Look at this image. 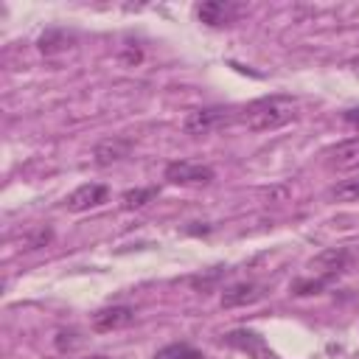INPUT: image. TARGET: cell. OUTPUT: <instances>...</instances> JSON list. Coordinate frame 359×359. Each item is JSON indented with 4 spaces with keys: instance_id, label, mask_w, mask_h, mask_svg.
I'll use <instances>...</instances> for the list:
<instances>
[{
    "instance_id": "6da1fadb",
    "label": "cell",
    "mask_w": 359,
    "mask_h": 359,
    "mask_svg": "<svg viewBox=\"0 0 359 359\" xmlns=\"http://www.w3.org/2000/svg\"><path fill=\"white\" fill-rule=\"evenodd\" d=\"M294 115H297V101L294 98L266 95V98H258V101L247 104L238 121L250 132H272V129H280L283 123H289Z\"/></svg>"
},
{
    "instance_id": "7a4b0ae2",
    "label": "cell",
    "mask_w": 359,
    "mask_h": 359,
    "mask_svg": "<svg viewBox=\"0 0 359 359\" xmlns=\"http://www.w3.org/2000/svg\"><path fill=\"white\" fill-rule=\"evenodd\" d=\"M213 168L202 163H188V160H174L165 165V180L171 185H208L213 182Z\"/></svg>"
},
{
    "instance_id": "ac0fdd59",
    "label": "cell",
    "mask_w": 359,
    "mask_h": 359,
    "mask_svg": "<svg viewBox=\"0 0 359 359\" xmlns=\"http://www.w3.org/2000/svg\"><path fill=\"white\" fill-rule=\"evenodd\" d=\"M53 342H56V348H59L62 353H67V351H73V348H76V345H79L81 339H79V331H73V328H67V331H59Z\"/></svg>"
},
{
    "instance_id": "5bb4252c",
    "label": "cell",
    "mask_w": 359,
    "mask_h": 359,
    "mask_svg": "<svg viewBox=\"0 0 359 359\" xmlns=\"http://www.w3.org/2000/svg\"><path fill=\"white\" fill-rule=\"evenodd\" d=\"M154 359H205L196 348L185 345V342H177V345H165L154 353Z\"/></svg>"
},
{
    "instance_id": "8992f818",
    "label": "cell",
    "mask_w": 359,
    "mask_h": 359,
    "mask_svg": "<svg viewBox=\"0 0 359 359\" xmlns=\"http://www.w3.org/2000/svg\"><path fill=\"white\" fill-rule=\"evenodd\" d=\"M129 151H132V140L129 137H121V135H112V137H104V140L95 143L93 160H95V165L107 168V165L121 163L123 157H129Z\"/></svg>"
},
{
    "instance_id": "5b68a950",
    "label": "cell",
    "mask_w": 359,
    "mask_h": 359,
    "mask_svg": "<svg viewBox=\"0 0 359 359\" xmlns=\"http://www.w3.org/2000/svg\"><path fill=\"white\" fill-rule=\"evenodd\" d=\"M132 320H135V311L129 306H107V309H98L90 317V325L98 334H112V331H121V328L132 325Z\"/></svg>"
},
{
    "instance_id": "ba28073f",
    "label": "cell",
    "mask_w": 359,
    "mask_h": 359,
    "mask_svg": "<svg viewBox=\"0 0 359 359\" xmlns=\"http://www.w3.org/2000/svg\"><path fill=\"white\" fill-rule=\"evenodd\" d=\"M348 261H351V252H348L345 247H331V250H323L320 255H314L309 266H311L320 278L334 280V278L348 266Z\"/></svg>"
},
{
    "instance_id": "277c9868",
    "label": "cell",
    "mask_w": 359,
    "mask_h": 359,
    "mask_svg": "<svg viewBox=\"0 0 359 359\" xmlns=\"http://www.w3.org/2000/svg\"><path fill=\"white\" fill-rule=\"evenodd\" d=\"M325 165L331 171H359V137L334 143L331 149H325Z\"/></svg>"
},
{
    "instance_id": "9c48e42d",
    "label": "cell",
    "mask_w": 359,
    "mask_h": 359,
    "mask_svg": "<svg viewBox=\"0 0 359 359\" xmlns=\"http://www.w3.org/2000/svg\"><path fill=\"white\" fill-rule=\"evenodd\" d=\"M261 297H264V289L255 280H238V283H230L222 292V306L224 309H238V306H250Z\"/></svg>"
},
{
    "instance_id": "ffe728a7",
    "label": "cell",
    "mask_w": 359,
    "mask_h": 359,
    "mask_svg": "<svg viewBox=\"0 0 359 359\" xmlns=\"http://www.w3.org/2000/svg\"><path fill=\"white\" fill-rule=\"evenodd\" d=\"M351 67H353V70H359V59H353V62H351Z\"/></svg>"
},
{
    "instance_id": "d6986e66",
    "label": "cell",
    "mask_w": 359,
    "mask_h": 359,
    "mask_svg": "<svg viewBox=\"0 0 359 359\" xmlns=\"http://www.w3.org/2000/svg\"><path fill=\"white\" fill-rule=\"evenodd\" d=\"M345 121L356 123V121H359V109H348V112H345Z\"/></svg>"
},
{
    "instance_id": "9a60e30c",
    "label": "cell",
    "mask_w": 359,
    "mask_h": 359,
    "mask_svg": "<svg viewBox=\"0 0 359 359\" xmlns=\"http://www.w3.org/2000/svg\"><path fill=\"white\" fill-rule=\"evenodd\" d=\"M328 283H331L328 278H297V280L292 283V292L300 294V297H303V294H320Z\"/></svg>"
},
{
    "instance_id": "7c38bea8",
    "label": "cell",
    "mask_w": 359,
    "mask_h": 359,
    "mask_svg": "<svg viewBox=\"0 0 359 359\" xmlns=\"http://www.w3.org/2000/svg\"><path fill=\"white\" fill-rule=\"evenodd\" d=\"M328 199H337V202H356V199H359V177L339 180L337 185H331V188H328Z\"/></svg>"
},
{
    "instance_id": "2e32d148",
    "label": "cell",
    "mask_w": 359,
    "mask_h": 359,
    "mask_svg": "<svg viewBox=\"0 0 359 359\" xmlns=\"http://www.w3.org/2000/svg\"><path fill=\"white\" fill-rule=\"evenodd\" d=\"M227 269H222V266H216L213 272H208V275H196V278H191V286L196 289V292H208V289H213L219 280H222V275H224Z\"/></svg>"
},
{
    "instance_id": "4fadbf2b",
    "label": "cell",
    "mask_w": 359,
    "mask_h": 359,
    "mask_svg": "<svg viewBox=\"0 0 359 359\" xmlns=\"http://www.w3.org/2000/svg\"><path fill=\"white\" fill-rule=\"evenodd\" d=\"M154 196H157V188H129L121 196V208L123 210H135V208H143L146 202H151Z\"/></svg>"
},
{
    "instance_id": "30bf717a",
    "label": "cell",
    "mask_w": 359,
    "mask_h": 359,
    "mask_svg": "<svg viewBox=\"0 0 359 359\" xmlns=\"http://www.w3.org/2000/svg\"><path fill=\"white\" fill-rule=\"evenodd\" d=\"M238 14V8L233 6V3H222V0H208V3H202L199 8H196V17H199V22H205V25H213V28H219V25H227L233 17Z\"/></svg>"
},
{
    "instance_id": "44dd1931",
    "label": "cell",
    "mask_w": 359,
    "mask_h": 359,
    "mask_svg": "<svg viewBox=\"0 0 359 359\" xmlns=\"http://www.w3.org/2000/svg\"><path fill=\"white\" fill-rule=\"evenodd\" d=\"M87 359H109V356H87Z\"/></svg>"
},
{
    "instance_id": "52a82bcc",
    "label": "cell",
    "mask_w": 359,
    "mask_h": 359,
    "mask_svg": "<svg viewBox=\"0 0 359 359\" xmlns=\"http://www.w3.org/2000/svg\"><path fill=\"white\" fill-rule=\"evenodd\" d=\"M222 121H227V109L222 107H205V109H194L182 118V132L188 135H205L213 126H219Z\"/></svg>"
},
{
    "instance_id": "e0dca14e",
    "label": "cell",
    "mask_w": 359,
    "mask_h": 359,
    "mask_svg": "<svg viewBox=\"0 0 359 359\" xmlns=\"http://www.w3.org/2000/svg\"><path fill=\"white\" fill-rule=\"evenodd\" d=\"M50 238H53V230H50V227H36V230L25 238V250H39V247L50 244Z\"/></svg>"
},
{
    "instance_id": "8fae6325",
    "label": "cell",
    "mask_w": 359,
    "mask_h": 359,
    "mask_svg": "<svg viewBox=\"0 0 359 359\" xmlns=\"http://www.w3.org/2000/svg\"><path fill=\"white\" fill-rule=\"evenodd\" d=\"M70 45H73V36H70L67 31H62V28H48V31L39 36V42H36V48H39L45 56L62 53V50H67Z\"/></svg>"
},
{
    "instance_id": "3957f363",
    "label": "cell",
    "mask_w": 359,
    "mask_h": 359,
    "mask_svg": "<svg viewBox=\"0 0 359 359\" xmlns=\"http://www.w3.org/2000/svg\"><path fill=\"white\" fill-rule=\"evenodd\" d=\"M109 199V188L104 182H84L79 185L76 191L67 194L65 199V208L73 210V213H81V210H90V208H98Z\"/></svg>"
}]
</instances>
